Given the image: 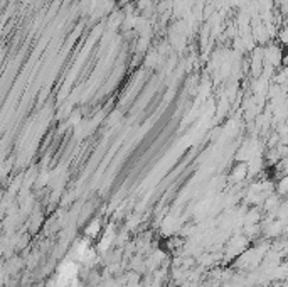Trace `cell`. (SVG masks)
I'll list each match as a JSON object with an SVG mask.
<instances>
[{
	"label": "cell",
	"mask_w": 288,
	"mask_h": 287,
	"mask_svg": "<svg viewBox=\"0 0 288 287\" xmlns=\"http://www.w3.org/2000/svg\"><path fill=\"white\" fill-rule=\"evenodd\" d=\"M135 0H120V4L121 6H128V4H133Z\"/></svg>",
	"instance_id": "5"
},
{
	"label": "cell",
	"mask_w": 288,
	"mask_h": 287,
	"mask_svg": "<svg viewBox=\"0 0 288 287\" xmlns=\"http://www.w3.org/2000/svg\"><path fill=\"white\" fill-rule=\"evenodd\" d=\"M276 193L280 196H288V174L281 176L276 184Z\"/></svg>",
	"instance_id": "3"
},
{
	"label": "cell",
	"mask_w": 288,
	"mask_h": 287,
	"mask_svg": "<svg viewBox=\"0 0 288 287\" xmlns=\"http://www.w3.org/2000/svg\"><path fill=\"white\" fill-rule=\"evenodd\" d=\"M100 230H101V221H100V220L91 221L89 226H86V228H84V235H86V238H94V236H98Z\"/></svg>",
	"instance_id": "2"
},
{
	"label": "cell",
	"mask_w": 288,
	"mask_h": 287,
	"mask_svg": "<svg viewBox=\"0 0 288 287\" xmlns=\"http://www.w3.org/2000/svg\"><path fill=\"white\" fill-rule=\"evenodd\" d=\"M246 176H250L248 174V164L246 162H239L231 171V179L236 181V183H243V179H245Z\"/></svg>",
	"instance_id": "1"
},
{
	"label": "cell",
	"mask_w": 288,
	"mask_h": 287,
	"mask_svg": "<svg viewBox=\"0 0 288 287\" xmlns=\"http://www.w3.org/2000/svg\"><path fill=\"white\" fill-rule=\"evenodd\" d=\"M265 287H280V284H268V285H265Z\"/></svg>",
	"instance_id": "6"
},
{
	"label": "cell",
	"mask_w": 288,
	"mask_h": 287,
	"mask_svg": "<svg viewBox=\"0 0 288 287\" xmlns=\"http://www.w3.org/2000/svg\"><path fill=\"white\" fill-rule=\"evenodd\" d=\"M278 44L281 48H286L288 49V26H283V29L278 31Z\"/></svg>",
	"instance_id": "4"
}]
</instances>
